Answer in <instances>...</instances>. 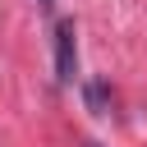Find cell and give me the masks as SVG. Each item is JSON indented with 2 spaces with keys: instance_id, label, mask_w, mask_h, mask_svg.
I'll return each instance as SVG.
<instances>
[{
  "instance_id": "2",
  "label": "cell",
  "mask_w": 147,
  "mask_h": 147,
  "mask_svg": "<svg viewBox=\"0 0 147 147\" xmlns=\"http://www.w3.org/2000/svg\"><path fill=\"white\" fill-rule=\"evenodd\" d=\"M83 96H87L92 115H110V110H115V96H110V87H106V83H87V92H83Z\"/></svg>"
},
{
  "instance_id": "3",
  "label": "cell",
  "mask_w": 147,
  "mask_h": 147,
  "mask_svg": "<svg viewBox=\"0 0 147 147\" xmlns=\"http://www.w3.org/2000/svg\"><path fill=\"white\" fill-rule=\"evenodd\" d=\"M37 9H46V14H51V9H55V0H37Z\"/></svg>"
},
{
  "instance_id": "4",
  "label": "cell",
  "mask_w": 147,
  "mask_h": 147,
  "mask_svg": "<svg viewBox=\"0 0 147 147\" xmlns=\"http://www.w3.org/2000/svg\"><path fill=\"white\" fill-rule=\"evenodd\" d=\"M92 147H96V142H92Z\"/></svg>"
},
{
  "instance_id": "1",
  "label": "cell",
  "mask_w": 147,
  "mask_h": 147,
  "mask_svg": "<svg viewBox=\"0 0 147 147\" xmlns=\"http://www.w3.org/2000/svg\"><path fill=\"white\" fill-rule=\"evenodd\" d=\"M74 74H78V32H74V18H60L55 23V78L74 83Z\"/></svg>"
}]
</instances>
